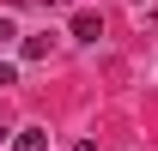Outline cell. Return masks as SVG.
<instances>
[{
  "instance_id": "obj_1",
  "label": "cell",
  "mask_w": 158,
  "mask_h": 151,
  "mask_svg": "<svg viewBox=\"0 0 158 151\" xmlns=\"http://www.w3.org/2000/svg\"><path fill=\"white\" fill-rule=\"evenodd\" d=\"M73 37H79V42H98V37H103V18L79 6V12H73Z\"/></svg>"
},
{
  "instance_id": "obj_2",
  "label": "cell",
  "mask_w": 158,
  "mask_h": 151,
  "mask_svg": "<svg viewBox=\"0 0 158 151\" xmlns=\"http://www.w3.org/2000/svg\"><path fill=\"white\" fill-rule=\"evenodd\" d=\"M12 151H49V127H19L12 133Z\"/></svg>"
},
{
  "instance_id": "obj_3",
  "label": "cell",
  "mask_w": 158,
  "mask_h": 151,
  "mask_svg": "<svg viewBox=\"0 0 158 151\" xmlns=\"http://www.w3.org/2000/svg\"><path fill=\"white\" fill-rule=\"evenodd\" d=\"M49 55V37H24V60H43Z\"/></svg>"
},
{
  "instance_id": "obj_4",
  "label": "cell",
  "mask_w": 158,
  "mask_h": 151,
  "mask_svg": "<svg viewBox=\"0 0 158 151\" xmlns=\"http://www.w3.org/2000/svg\"><path fill=\"white\" fill-rule=\"evenodd\" d=\"M0 85H19V67L12 60H0Z\"/></svg>"
},
{
  "instance_id": "obj_5",
  "label": "cell",
  "mask_w": 158,
  "mask_h": 151,
  "mask_svg": "<svg viewBox=\"0 0 158 151\" xmlns=\"http://www.w3.org/2000/svg\"><path fill=\"white\" fill-rule=\"evenodd\" d=\"M12 37H19V24H12V18H0V48H6Z\"/></svg>"
},
{
  "instance_id": "obj_6",
  "label": "cell",
  "mask_w": 158,
  "mask_h": 151,
  "mask_svg": "<svg viewBox=\"0 0 158 151\" xmlns=\"http://www.w3.org/2000/svg\"><path fill=\"white\" fill-rule=\"evenodd\" d=\"M73 151H98V145H91V139H79V145H73Z\"/></svg>"
},
{
  "instance_id": "obj_7",
  "label": "cell",
  "mask_w": 158,
  "mask_h": 151,
  "mask_svg": "<svg viewBox=\"0 0 158 151\" xmlns=\"http://www.w3.org/2000/svg\"><path fill=\"white\" fill-rule=\"evenodd\" d=\"M43 6H67V0H43Z\"/></svg>"
}]
</instances>
